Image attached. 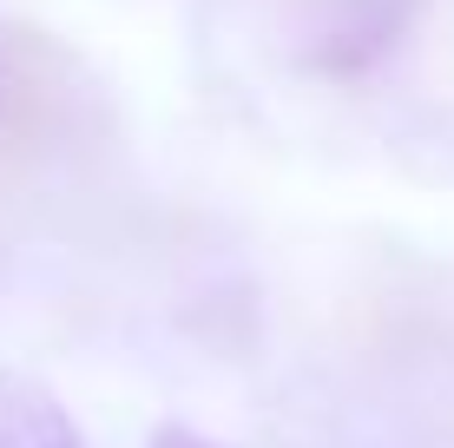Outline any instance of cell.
<instances>
[{
	"instance_id": "3957f363",
	"label": "cell",
	"mask_w": 454,
	"mask_h": 448,
	"mask_svg": "<svg viewBox=\"0 0 454 448\" xmlns=\"http://www.w3.org/2000/svg\"><path fill=\"white\" fill-rule=\"evenodd\" d=\"M152 448H217V442L192 436V428H159V436H152Z\"/></svg>"
},
{
	"instance_id": "6da1fadb",
	"label": "cell",
	"mask_w": 454,
	"mask_h": 448,
	"mask_svg": "<svg viewBox=\"0 0 454 448\" xmlns=\"http://www.w3.org/2000/svg\"><path fill=\"white\" fill-rule=\"evenodd\" d=\"M421 0H336V13L323 20L317 46H309V67L317 73H363L388 46L402 40L409 13Z\"/></svg>"
},
{
	"instance_id": "7a4b0ae2",
	"label": "cell",
	"mask_w": 454,
	"mask_h": 448,
	"mask_svg": "<svg viewBox=\"0 0 454 448\" xmlns=\"http://www.w3.org/2000/svg\"><path fill=\"white\" fill-rule=\"evenodd\" d=\"M0 448H86V436L46 382L0 369Z\"/></svg>"
}]
</instances>
